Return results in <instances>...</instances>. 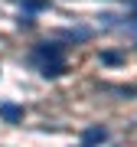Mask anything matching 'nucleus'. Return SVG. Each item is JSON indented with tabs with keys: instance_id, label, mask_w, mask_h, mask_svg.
<instances>
[{
	"instance_id": "1",
	"label": "nucleus",
	"mask_w": 137,
	"mask_h": 147,
	"mask_svg": "<svg viewBox=\"0 0 137 147\" xmlns=\"http://www.w3.org/2000/svg\"><path fill=\"white\" fill-rule=\"evenodd\" d=\"M36 62L42 65V75H62V69H65L62 46H56V42L39 46V49H36Z\"/></svg>"
},
{
	"instance_id": "2",
	"label": "nucleus",
	"mask_w": 137,
	"mask_h": 147,
	"mask_svg": "<svg viewBox=\"0 0 137 147\" xmlns=\"http://www.w3.org/2000/svg\"><path fill=\"white\" fill-rule=\"evenodd\" d=\"M0 118L10 121V124H16V121H23V108H20V105H10V101H3V105H0Z\"/></svg>"
},
{
	"instance_id": "3",
	"label": "nucleus",
	"mask_w": 137,
	"mask_h": 147,
	"mask_svg": "<svg viewBox=\"0 0 137 147\" xmlns=\"http://www.w3.org/2000/svg\"><path fill=\"white\" fill-rule=\"evenodd\" d=\"M82 141L85 144H101V141H108V131L105 127H88V131L82 134Z\"/></svg>"
},
{
	"instance_id": "4",
	"label": "nucleus",
	"mask_w": 137,
	"mask_h": 147,
	"mask_svg": "<svg viewBox=\"0 0 137 147\" xmlns=\"http://www.w3.org/2000/svg\"><path fill=\"white\" fill-rule=\"evenodd\" d=\"M85 147H88V144H85Z\"/></svg>"
}]
</instances>
